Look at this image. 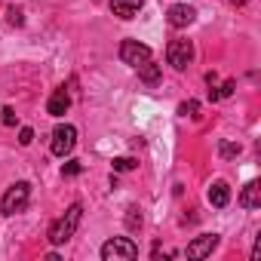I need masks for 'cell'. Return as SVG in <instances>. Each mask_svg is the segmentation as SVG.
Masks as SVG:
<instances>
[{"label":"cell","mask_w":261,"mask_h":261,"mask_svg":"<svg viewBox=\"0 0 261 261\" xmlns=\"http://www.w3.org/2000/svg\"><path fill=\"white\" fill-rule=\"evenodd\" d=\"M80 218H83V206H80V203L68 206V212H65L59 221H53V227H49V243H53V246H62V243H68V240L77 233V224H80Z\"/></svg>","instance_id":"6da1fadb"},{"label":"cell","mask_w":261,"mask_h":261,"mask_svg":"<svg viewBox=\"0 0 261 261\" xmlns=\"http://www.w3.org/2000/svg\"><path fill=\"white\" fill-rule=\"evenodd\" d=\"M31 200V185L28 181H16L4 197H0V215H16L28 206Z\"/></svg>","instance_id":"7a4b0ae2"},{"label":"cell","mask_w":261,"mask_h":261,"mask_svg":"<svg viewBox=\"0 0 261 261\" xmlns=\"http://www.w3.org/2000/svg\"><path fill=\"white\" fill-rule=\"evenodd\" d=\"M101 258L105 261H133V258H139V246L129 237H111L101 246Z\"/></svg>","instance_id":"3957f363"},{"label":"cell","mask_w":261,"mask_h":261,"mask_svg":"<svg viewBox=\"0 0 261 261\" xmlns=\"http://www.w3.org/2000/svg\"><path fill=\"white\" fill-rule=\"evenodd\" d=\"M74 145H77V129H74V126L62 123V126L53 129V145H49V151H53L56 157H68V154L74 151Z\"/></svg>","instance_id":"277c9868"},{"label":"cell","mask_w":261,"mask_h":261,"mask_svg":"<svg viewBox=\"0 0 261 261\" xmlns=\"http://www.w3.org/2000/svg\"><path fill=\"white\" fill-rule=\"evenodd\" d=\"M166 62L175 68V71H185L191 62H194V43L191 40H172L166 46Z\"/></svg>","instance_id":"5b68a950"},{"label":"cell","mask_w":261,"mask_h":261,"mask_svg":"<svg viewBox=\"0 0 261 261\" xmlns=\"http://www.w3.org/2000/svg\"><path fill=\"white\" fill-rule=\"evenodd\" d=\"M120 59H123V65H129V68H139V65H145V62L151 59V49H148L145 43H139V40H123V43H120Z\"/></svg>","instance_id":"8992f818"},{"label":"cell","mask_w":261,"mask_h":261,"mask_svg":"<svg viewBox=\"0 0 261 261\" xmlns=\"http://www.w3.org/2000/svg\"><path fill=\"white\" fill-rule=\"evenodd\" d=\"M194 19H197V10L188 7V4H172L169 13H166V22L172 28H188V25H194Z\"/></svg>","instance_id":"52a82bcc"},{"label":"cell","mask_w":261,"mask_h":261,"mask_svg":"<svg viewBox=\"0 0 261 261\" xmlns=\"http://www.w3.org/2000/svg\"><path fill=\"white\" fill-rule=\"evenodd\" d=\"M215 246H218V233H203V237H197L194 243H188L185 255H188V258H206V255H212Z\"/></svg>","instance_id":"ba28073f"},{"label":"cell","mask_w":261,"mask_h":261,"mask_svg":"<svg viewBox=\"0 0 261 261\" xmlns=\"http://www.w3.org/2000/svg\"><path fill=\"white\" fill-rule=\"evenodd\" d=\"M145 7V0H111V13L123 22H129L133 16H139V10Z\"/></svg>","instance_id":"9c48e42d"},{"label":"cell","mask_w":261,"mask_h":261,"mask_svg":"<svg viewBox=\"0 0 261 261\" xmlns=\"http://www.w3.org/2000/svg\"><path fill=\"white\" fill-rule=\"evenodd\" d=\"M206 197H209V203H212L215 209H224V206L230 203V188H227V181H212V188L206 191Z\"/></svg>","instance_id":"30bf717a"},{"label":"cell","mask_w":261,"mask_h":261,"mask_svg":"<svg viewBox=\"0 0 261 261\" xmlns=\"http://www.w3.org/2000/svg\"><path fill=\"white\" fill-rule=\"evenodd\" d=\"M68 105H71V95L65 92V86H59V89L49 95V101H46V111H49L53 117H62V114L68 111Z\"/></svg>","instance_id":"8fae6325"},{"label":"cell","mask_w":261,"mask_h":261,"mask_svg":"<svg viewBox=\"0 0 261 261\" xmlns=\"http://www.w3.org/2000/svg\"><path fill=\"white\" fill-rule=\"evenodd\" d=\"M240 206H243V209H258V206H261V185H258V181H249V185L243 188Z\"/></svg>","instance_id":"7c38bea8"},{"label":"cell","mask_w":261,"mask_h":261,"mask_svg":"<svg viewBox=\"0 0 261 261\" xmlns=\"http://www.w3.org/2000/svg\"><path fill=\"white\" fill-rule=\"evenodd\" d=\"M160 74H163V71H160V65H154L151 59H148L145 65H139V77H142L148 86H157V83H160Z\"/></svg>","instance_id":"4fadbf2b"},{"label":"cell","mask_w":261,"mask_h":261,"mask_svg":"<svg viewBox=\"0 0 261 261\" xmlns=\"http://www.w3.org/2000/svg\"><path fill=\"white\" fill-rule=\"evenodd\" d=\"M126 227H129V230H139V227H142V212H139V206H129V209H126Z\"/></svg>","instance_id":"5bb4252c"},{"label":"cell","mask_w":261,"mask_h":261,"mask_svg":"<svg viewBox=\"0 0 261 261\" xmlns=\"http://www.w3.org/2000/svg\"><path fill=\"white\" fill-rule=\"evenodd\" d=\"M240 151H243V148H240V145H233V142H221V145H218V154H221L224 160H233V157H240Z\"/></svg>","instance_id":"9a60e30c"},{"label":"cell","mask_w":261,"mask_h":261,"mask_svg":"<svg viewBox=\"0 0 261 261\" xmlns=\"http://www.w3.org/2000/svg\"><path fill=\"white\" fill-rule=\"evenodd\" d=\"M136 166H139V160H133V157H114V172H129Z\"/></svg>","instance_id":"2e32d148"},{"label":"cell","mask_w":261,"mask_h":261,"mask_svg":"<svg viewBox=\"0 0 261 261\" xmlns=\"http://www.w3.org/2000/svg\"><path fill=\"white\" fill-rule=\"evenodd\" d=\"M178 114H181V117H197V114H200V101H194V98H191V101L178 105Z\"/></svg>","instance_id":"e0dca14e"},{"label":"cell","mask_w":261,"mask_h":261,"mask_svg":"<svg viewBox=\"0 0 261 261\" xmlns=\"http://www.w3.org/2000/svg\"><path fill=\"white\" fill-rule=\"evenodd\" d=\"M0 120H4L7 126H16V123H19V117H16L13 108H0Z\"/></svg>","instance_id":"ac0fdd59"},{"label":"cell","mask_w":261,"mask_h":261,"mask_svg":"<svg viewBox=\"0 0 261 261\" xmlns=\"http://www.w3.org/2000/svg\"><path fill=\"white\" fill-rule=\"evenodd\" d=\"M83 172V166L77 163V160H68L65 166H62V175H80Z\"/></svg>","instance_id":"d6986e66"},{"label":"cell","mask_w":261,"mask_h":261,"mask_svg":"<svg viewBox=\"0 0 261 261\" xmlns=\"http://www.w3.org/2000/svg\"><path fill=\"white\" fill-rule=\"evenodd\" d=\"M31 142H34V129H31V126H22V133H19V145H25V148H28Z\"/></svg>","instance_id":"ffe728a7"},{"label":"cell","mask_w":261,"mask_h":261,"mask_svg":"<svg viewBox=\"0 0 261 261\" xmlns=\"http://www.w3.org/2000/svg\"><path fill=\"white\" fill-rule=\"evenodd\" d=\"M233 89H237V83H233V80H227V83L218 89V95H221V98H227V95H233Z\"/></svg>","instance_id":"44dd1931"},{"label":"cell","mask_w":261,"mask_h":261,"mask_svg":"<svg viewBox=\"0 0 261 261\" xmlns=\"http://www.w3.org/2000/svg\"><path fill=\"white\" fill-rule=\"evenodd\" d=\"M10 22H13V25H22V13H19V10H10Z\"/></svg>","instance_id":"7402d4cb"}]
</instances>
